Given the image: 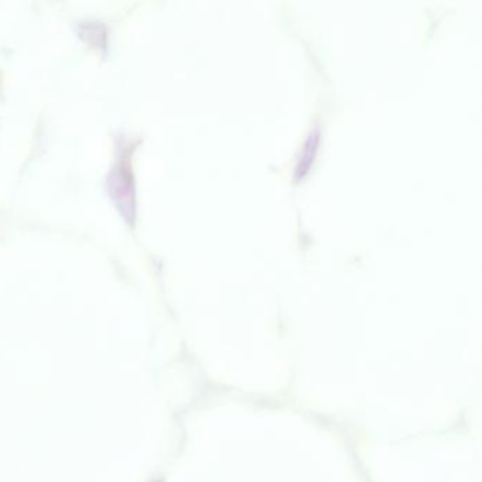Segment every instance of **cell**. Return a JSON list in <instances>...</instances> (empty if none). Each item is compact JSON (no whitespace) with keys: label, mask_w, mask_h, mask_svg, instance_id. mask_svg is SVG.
I'll list each match as a JSON object with an SVG mask.
<instances>
[{"label":"cell","mask_w":482,"mask_h":482,"mask_svg":"<svg viewBox=\"0 0 482 482\" xmlns=\"http://www.w3.org/2000/svg\"><path fill=\"white\" fill-rule=\"evenodd\" d=\"M129 168H126L125 163H121L113 168L109 175V188L113 198L118 201L119 207L125 212V215L132 217L133 212V187L132 178L129 175Z\"/></svg>","instance_id":"obj_1"},{"label":"cell","mask_w":482,"mask_h":482,"mask_svg":"<svg viewBox=\"0 0 482 482\" xmlns=\"http://www.w3.org/2000/svg\"><path fill=\"white\" fill-rule=\"evenodd\" d=\"M317 139H318V133L314 132V133H311L309 137V140H307V144H306V149H304V153H303V156L300 157V161H299V166H297V174H303L304 171H307V167H309L310 161H311V158L314 156V150H316V146H317Z\"/></svg>","instance_id":"obj_2"}]
</instances>
